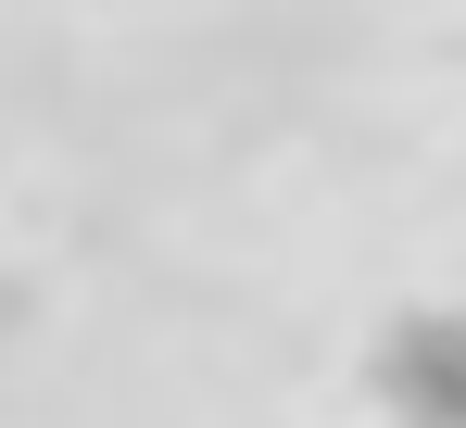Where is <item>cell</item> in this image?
<instances>
[{
	"label": "cell",
	"mask_w": 466,
	"mask_h": 428,
	"mask_svg": "<svg viewBox=\"0 0 466 428\" xmlns=\"http://www.w3.org/2000/svg\"><path fill=\"white\" fill-rule=\"evenodd\" d=\"M366 391L390 403V428H466V302H416L366 353Z\"/></svg>",
	"instance_id": "obj_1"
}]
</instances>
